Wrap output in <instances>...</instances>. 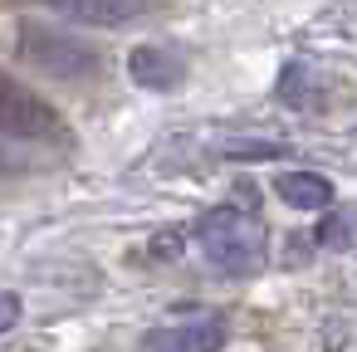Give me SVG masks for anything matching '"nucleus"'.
<instances>
[{
    "label": "nucleus",
    "mask_w": 357,
    "mask_h": 352,
    "mask_svg": "<svg viewBox=\"0 0 357 352\" xmlns=\"http://www.w3.org/2000/svg\"><path fill=\"white\" fill-rule=\"evenodd\" d=\"M196 245H201L206 264H215V269L230 274V279L259 274V269H264V254H269L264 220L250 215V211H240V206H215L211 215H201Z\"/></svg>",
    "instance_id": "f257e3e1"
},
{
    "label": "nucleus",
    "mask_w": 357,
    "mask_h": 352,
    "mask_svg": "<svg viewBox=\"0 0 357 352\" xmlns=\"http://www.w3.org/2000/svg\"><path fill=\"white\" fill-rule=\"evenodd\" d=\"M20 59L54 74V79H89L98 69V49L79 35L50 30V25H20Z\"/></svg>",
    "instance_id": "f03ea898"
},
{
    "label": "nucleus",
    "mask_w": 357,
    "mask_h": 352,
    "mask_svg": "<svg viewBox=\"0 0 357 352\" xmlns=\"http://www.w3.org/2000/svg\"><path fill=\"white\" fill-rule=\"evenodd\" d=\"M0 132L25 137V142H45V137H59V113L35 89H25L20 79L0 74Z\"/></svg>",
    "instance_id": "7ed1b4c3"
},
{
    "label": "nucleus",
    "mask_w": 357,
    "mask_h": 352,
    "mask_svg": "<svg viewBox=\"0 0 357 352\" xmlns=\"http://www.w3.org/2000/svg\"><path fill=\"white\" fill-rule=\"evenodd\" d=\"M220 342H225L220 318H196V323L152 328L142 337V352H220Z\"/></svg>",
    "instance_id": "20e7f679"
},
{
    "label": "nucleus",
    "mask_w": 357,
    "mask_h": 352,
    "mask_svg": "<svg viewBox=\"0 0 357 352\" xmlns=\"http://www.w3.org/2000/svg\"><path fill=\"white\" fill-rule=\"evenodd\" d=\"M45 6H54L59 15H69L79 25H103V30L132 25L147 15V0H45Z\"/></svg>",
    "instance_id": "39448f33"
},
{
    "label": "nucleus",
    "mask_w": 357,
    "mask_h": 352,
    "mask_svg": "<svg viewBox=\"0 0 357 352\" xmlns=\"http://www.w3.org/2000/svg\"><path fill=\"white\" fill-rule=\"evenodd\" d=\"M128 74H132V84H142V89H176L181 74H186V64H181V54H172L167 45H137V49L128 54Z\"/></svg>",
    "instance_id": "423d86ee"
},
{
    "label": "nucleus",
    "mask_w": 357,
    "mask_h": 352,
    "mask_svg": "<svg viewBox=\"0 0 357 352\" xmlns=\"http://www.w3.org/2000/svg\"><path fill=\"white\" fill-rule=\"evenodd\" d=\"M274 191H279V201L294 206V211H328V206H333V186H328V176H318V171H284V176L274 181Z\"/></svg>",
    "instance_id": "0eeeda50"
},
{
    "label": "nucleus",
    "mask_w": 357,
    "mask_h": 352,
    "mask_svg": "<svg viewBox=\"0 0 357 352\" xmlns=\"http://www.w3.org/2000/svg\"><path fill=\"white\" fill-rule=\"evenodd\" d=\"M15 323H20V293L0 289V337H6V332H10Z\"/></svg>",
    "instance_id": "6e6552de"
},
{
    "label": "nucleus",
    "mask_w": 357,
    "mask_h": 352,
    "mask_svg": "<svg viewBox=\"0 0 357 352\" xmlns=\"http://www.w3.org/2000/svg\"><path fill=\"white\" fill-rule=\"evenodd\" d=\"M6 167H10V157H6V152H0V171H6Z\"/></svg>",
    "instance_id": "1a4fd4ad"
}]
</instances>
